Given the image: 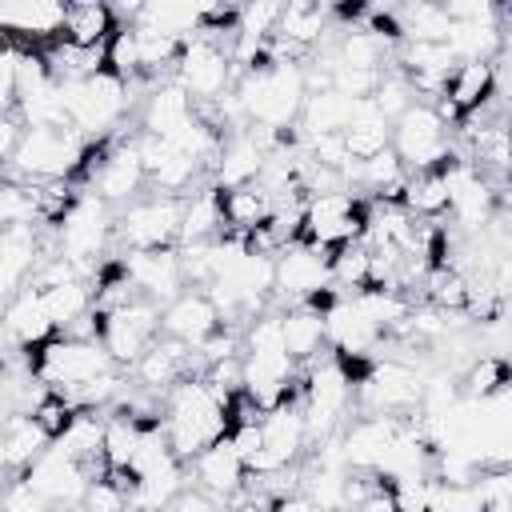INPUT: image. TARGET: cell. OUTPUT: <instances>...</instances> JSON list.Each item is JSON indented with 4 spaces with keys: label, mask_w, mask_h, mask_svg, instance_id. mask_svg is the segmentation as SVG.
I'll return each instance as SVG.
<instances>
[{
    "label": "cell",
    "mask_w": 512,
    "mask_h": 512,
    "mask_svg": "<svg viewBox=\"0 0 512 512\" xmlns=\"http://www.w3.org/2000/svg\"><path fill=\"white\" fill-rule=\"evenodd\" d=\"M60 100L68 108V124L72 132H104L108 124H116L128 108V84L116 80L112 72H100L92 80H60Z\"/></svg>",
    "instance_id": "cell-2"
},
{
    "label": "cell",
    "mask_w": 512,
    "mask_h": 512,
    "mask_svg": "<svg viewBox=\"0 0 512 512\" xmlns=\"http://www.w3.org/2000/svg\"><path fill=\"white\" fill-rule=\"evenodd\" d=\"M128 280L140 288L144 300L168 308L176 296H184V268H180V252L176 248H160V252H132L124 260Z\"/></svg>",
    "instance_id": "cell-11"
},
{
    "label": "cell",
    "mask_w": 512,
    "mask_h": 512,
    "mask_svg": "<svg viewBox=\"0 0 512 512\" xmlns=\"http://www.w3.org/2000/svg\"><path fill=\"white\" fill-rule=\"evenodd\" d=\"M160 316L164 308L152 300H132L116 312H104V336L100 344L108 348L112 364H128L136 368V360L160 340Z\"/></svg>",
    "instance_id": "cell-5"
},
{
    "label": "cell",
    "mask_w": 512,
    "mask_h": 512,
    "mask_svg": "<svg viewBox=\"0 0 512 512\" xmlns=\"http://www.w3.org/2000/svg\"><path fill=\"white\" fill-rule=\"evenodd\" d=\"M192 120H196L192 96H188L176 80H172V84H160V88L148 92V104H144V132H148V136L176 140Z\"/></svg>",
    "instance_id": "cell-18"
},
{
    "label": "cell",
    "mask_w": 512,
    "mask_h": 512,
    "mask_svg": "<svg viewBox=\"0 0 512 512\" xmlns=\"http://www.w3.org/2000/svg\"><path fill=\"white\" fill-rule=\"evenodd\" d=\"M28 368L52 388V392H72L96 376H104L112 368V356L100 340H72V336H52L48 344L32 348L28 356Z\"/></svg>",
    "instance_id": "cell-1"
},
{
    "label": "cell",
    "mask_w": 512,
    "mask_h": 512,
    "mask_svg": "<svg viewBox=\"0 0 512 512\" xmlns=\"http://www.w3.org/2000/svg\"><path fill=\"white\" fill-rule=\"evenodd\" d=\"M264 164H268V156H264V148L252 140V132L232 136V140L224 144V152H220V164H216V188H224V192H228V188H248V184L260 180Z\"/></svg>",
    "instance_id": "cell-22"
},
{
    "label": "cell",
    "mask_w": 512,
    "mask_h": 512,
    "mask_svg": "<svg viewBox=\"0 0 512 512\" xmlns=\"http://www.w3.org/2000/svg\"><path fill=\"white\" fill-rule=\"evenodd\" d=\"M352 512H396V496H392V488L388 484H380L364 504H356Z\"/></svg>",
    "instance_id": "cell-38"
},
{
    "label": "cell",
    "mask_w": 512,
    "mask_h": 512,
    "mask_svg": "<svg viewBox=\"0 0 512 512\" xmlns=\"http://www.w3.org/2000/svg\"><path fill=\"white\" fill-rule=\"evenodd\" d=\"M40 304L56 328V336H64L76 320H84L96 308V288L88 280H72V284H56V288H36Z\"/></svg>",
    "instance_id": "cell-24"
},
{
    "label": "cell",
    "mask_w": 512,
    "mask_h": 512,
    "mask_svg": "<svg viewBox=\"0 0 512 512\" xmlns=\"http://www.w3.org/2000/svg\"><path fill=\"white\" fill-rule=\"evenodd\" d=\"M188 472H196V488H200L204 496H212L216 504H228V500L244 488V480H248V464L236 456V448H232L228 436L216 440L212 448H204V452L188 464Z\"/></svg>",
    "instance_id": "cell-13"
},
{
    "label": "cell",
    "mask_w": 512,
    "mask_h": 512,
    "mask_svg": "<svg viewBox=\"0 0 512 512\" xmlns=\"http://www.w3.org/2000/svg\"><path fill=\"white\" fill-rule=\"evenodd\" d=\"M424 292H428V300H432L440 312H464V308L472 304V284H468V276H464L460 268H452V264L428 268V272H424Z\"/></svg>",
    "instance_id": "cell-29"
},
{
    "label": "cell",
    "mask_w": 512,
    "mask_h": 512,
    "mask_svg": "<svg viewBox=\"0 0 512 512\" xmlns=\"http://www.w3.org/2000/svg\"><path fill=\"white\" fill-rule=\"evenodd\" d=\"M64 20H68V4H56V0L0 4L4 40L24 44V48H48V44L64 40Z\"/></svg>",
    "instance_id": "cell-8"
},
{
    "label": "cell",
    "mask_w": 512,
    "mask_h": 512,
    "mask_svg": "<svg viewBox=\"0 0 512 512\" xmlns=\"http://www.w3.org/2000/svg\"><path fill=\"white\" fill-rule=\"evenodd\" d=\"M4 512H52V504L44 496H36L24 480H12L4 492Z\"/></svg>",
    "instance_id": "cell-36"
},
{
    "label": "cell",
    "mask_w": 512,
    "mask_h": 512,
    "mask_svg": "<svg viewBox=\"0 0 512 512\" xmlns=\"http://www.w3.org/2000/svg\"><path fill=\"white\" fill-rule=\"evenodd\" d=\"M284 344H288V356L296 364H312L320 344H328V328H324V312H312L304 304L288 308L284 312Z\"/></svg>",
    "instance_id": "cell-26"
},
{
    "label": "cell",
    "mask_w": 512,
    "mask_h": 512,
    "mask_svg": "<svg viewBox=\"0 0 512 512\" xmlns=\"http://www.w3.org/2000/svg\"><path fill=\"white\" fill-rule=\"evenodd\" d=\"M220 328H224V320H220V308L212 304L208 292H184L160 316V332L172 336V340H180V344H188V348H200Z\"/></svg>",
    "instance_id": "cell-12"
},
{
    "label": "cell",
    "mask_w": 512,
    "mask_h": 512,
    "mask_svg": "<svg viewBox=\"0 0 512 512\" xmlns=\"http://www.w3.org/2000/svg\"><path fill=\"white\" fill-rule=\"evenodd\" d=\"M4 336H8V344L20 348V352H32V348H40V344H48V340L56 336V328H52V320H48V312H44L36 288H24L20 296L8 300Z\"/></svg>",
    "instance_id": "cell-16"
},
{
    "label": "cell",
    "mask_w": 512,
    "mask_h": 512,
    "mask_svg": "<svg viewBox=\"0 0 512 512\" xmlns=\"http://www.w3.org/2000/svg\"><path fill=\"white\" fill-rule=\"evenodd\" d=\"M508 208H512V192H508Z\"/></svg>",
    "instance_id": "cell-40"
},
{
    "label": "cell",
    "mask_w": 512,
    "mask_h": 512,
    "mask_svg": "<svg viewBox=\"0 0 512 512\" xmlns=\"http://www.w3.org/2000/svg\"><path fill=\"white\" fill-rule=\"evenodd\" d=\"M356 104H360V100H348V96H340L336 88L312 92V96L304 100V112H300V132H304V140L344 132V128L352 124V116H356Z\"/></svg>",
    "instance_id": "cell-23"
},
{
    "label": "cell",
    "mask_w": 512,
    "mask_h": 512,
    "mask_svg": "<svg viewBox=\"0 0 512 512\" xmlns=\"http://www.w3.org/2000/svg\"><path fill=\"white\" fill-rule=\"evenodd\" d=\"M176 84L192 96V100H220L236 88V68H232V56L220 52L216 44L192 36L184 44V56L176 64Z\"/></svg>",
    "instance_id": "cell-6"
},
{
    "label": "cell",
    "mask_w": 512,
    "mask_h": 512,
    "mask_svg": "<svg viewBox=\"0 0 512 512\" xmlns=\"http://www.w3.org/2000/svg\"><path fill=\"white\" fill-rule=\"evenodd\" d=\"M508 360L504 356H480V360H472V368L464 372V396H472V400H488V396H496L504 384H508Z\"/></svg>",
    "instance_id": "cell-32"
},
{
    "label": "cell",
    "mask_w": 512,
    "mask_h": 512,
    "mask_svg": "<svg viewBox=\"0 0 512 512\" xmlns=\"http://www.w3.org/2000/svg\"><path fill=\"white\" fill-rule=\"evenodd\" d=\"M264 424V420H260ZM260 424H244V428H232L228 432V440H232V448H236V456L252 468V460L260 456V448H264V428Z\"/></svg>",
    "instance_id": "cell-37"
},
{
    "label": "cell",
    "mask_w": 512,
    "mask_h": 512,
    "mask_svg": "<svg viewBox=\"0 0 512 512\" xmlns=\"http://www.w3.org/2000/svg\"><path fill=\"white\" fill-rule=\"evenodd\" d=\"M76 416H80V408L68 400V396H60V392H48L40 404H36V412H32V420L48 432V440L56 444L72 424H76Z\"/></svg>",
    "instance_id": "cell-33"
},
{
    "label": "cell",
    "mask_w": 512,
    "mask_h": 512,
    "mask_svg": "<svg viewBox=\"0 0 512 512\" xmlns=\"http://www.w3.org/2000/svg\"><path fill=\"white\" fill-rule=\"evenodd\" d=\"M272 512H320L304 492H296V496H284V500H276V508Z\"/></svg>",
    "instance_id": "cell-39"
},
{
    "label": "cell",
    "mask_w": 512,
    "mask_h": 512,
    "mask_svg": "<svg viewBox=\"0 0 512 512\" xmlns=\"http://www.w3.org/2000/svg\"><path fill=\"white\" fill-rule=\"evenodd\" d=\"M220 204H224V224L232 228V232H240V236H248L252 228H260L268 216H272V208H276V200L260 188V184H248V188H220Z\"/></svg>",
    "instance_id": "cell-25"
},
{
    "label": "cell",
    "mask_w": 512,
    "mask_h": 512,
    "mask_svg": "<svg viewBox=\"0 0 512 512\" xmlns=\"http://www.w3.org/2000/svg\"><path fill=\"white\" fill-rule=\"evenodd\" d=\"M344 144H348V156L356 164H364V160H372V156L392 148V120L372 100H360L352 124L344 128Z\"/></svg>",
    "instance_id": "cell-21"
},
{
    "label": "cell",
    "mask_w": 512,
    "mask_h": 512,
    "mask_svg": "<svg viewBox=\"0 0 512 512\" xmlns=\"http://www.w3.org/2000/svg\"><path fill=\"white\" fill-rule=\"evenodd\" d=\"M480 512H512V468H488L472 480Z\"/></svg>",
    "instance_id": "cell-34"
},
{
    "label": "cell",
    "mask_w": 512,
    "mask_h": 512,
    "mask_svg": "<svg viewBox=\"0 0 512 512\" xmlns=\"http://www.w3.org/2000/svg\"><path fill=\"white\" fill-rule=\"evenodd\" d=\"M144 184H148V172H144V160H140L136 140H120V144L112 148V156L104 160V168H100L92 192H96L104 204H124V200H132Z\"/></svg>",
    "instance_id": "cell-15"
},
{
    "label": "cell",
    "mask_w": 512,
    "mask_h": 512,
    "mask_svg": "<svg viewBox=\"0 0 512 512\" xmlns=\"http://www.w3.org/2000/svg\"><path fill=\"white\" fill-rule=\"evenodd\" d=\"M324 288H332L328 252H320L312 244H292L276 256V292L288 296V308L312 300Z\"/></svg>",
    "instance_id": "cell-9"
},
{
    "label": "cell",
    "mask_w": 512,
    "mask_h": 512,
    "mask_svg": "<svg viewBox=\"0 0 512 512\" xmlns=\"http://www.w3.org/2000/svg\"><path fill=\"white\" fill-rule=\"evenodd\" d=\"M400 420L396 416H360L356 424H348L344 432V460L356 472H380L388 460V448L400 436Z\"/></svg>",
    "instance_id": "cell-14"
},
{
    "label": "cell",
    "mask_w": 512,
    "mask_h": 512,
    "mask_svg": "<svg viewBox=\"0 0 512 512\" xmlns=\"http://www.w3.org/2000/svg\"><path fill=\"white\" fill-rule=\"evenodd\" d=\"M264 448L252 460L248 476H272L284 468L300 464V452L308 444V424H304V408H272L264 416Z\"/></svg>",
    "instance_id": "cell-7"
},
{
    "label": "cell",
    "mask_w": 512,
    "mask_h": 512,
    "mask_svg": "<svg viewBox=\"0 0 512 512\" xmlns=\"http://www.w3.org/2000/svg\"><path fill=\"white\" fill-rule=\"evenodd\" d=\"M52 448L48 432L32 416H8L4 420V440H0V460L12 476H24L44 452Z\"/></svg>",
    "instance_id": "cell-19"
},
{
    "label": "cell",
    "mask_w": 512,
    "mask_h": 512,
    "mask_svg": "<svg viewBox=\"0 0 512 512\" xmlns=\"http://www.w3.org/2000/svg\"><path fill=\"white\" fill-rule=\"evenodd\" d=\"M128 496L112 484V480H96V484H88V496H84V512H128Z\"/></svg>",
    "instance_id": "cell-35"
},
{
    "label": "cell",
    "mask_w": 512,
    "mask_h": 512,
    "mask_svg": "<svg viewBox=\"0 0 512 512\" xmlns=\"http://www.w3.org/2000/svg\"><path fill=\"white\" fill-rule=\"evenodd\" d=\"M404 208L420 220H436L452 208V196H448V176L444 168H432V172H412L408 176V196H404Z\"/></svg>",
    "instance_id": "cell-28"
},
{
    "label": "cell",
    "mask_w": 512,
    "mask_h": 512,
    "mask_svg": "<svg viewBox=\"0 0 512 512\" xmlns=\"http://www.w3.org/2000/svg\"><path fill=\"white\" fill-rule=\"evenodd\" d=\"M328 16H332V8H320V4H308V0H292V4H284L272 40H288V44L312 48V44L324 36Z\"/></svg>",
    "instance_id": "cell-27"
},
{
    "label": "cell",
    "mask_w": 512,
    "mask_h": 512,
    "mask_svg": "<svg viewBox=\"0 0 512 512\" xmlns=\"http://www.w3.org/2000/svg\"><path fill=\"white\" fill-rule=\"evenodd\" d=\"M120 20L112 12V4L104 0H80L68 4V20H64V40L76 48H104L116 36Z\"/></svg>",
    "instance_id": "cell-20"
},
{
    "label": "cell",
    "mask_w": 512,
    "mask_h": 512,
    "mask_svg": "<svg viewBox=\"0 0 512 512\" xmlns=\"http://www.w3.org/2000/svg\"><path fill=\"white\" fill-rule=\"evenodd\" d=\"M108 72H112L116 80H124V84H132V80L144 76V72H140V36H136L132 24L116 28V36L108 40Z\"/></svg>",
    "instance_id": "cell-31"
},
{
    "label": "cell",
    "mask_w": 512,
    "mask_h": 512,
    "mask_svg": "<svg viewBox=\"0 0 512 512\" xmlns=\"http://www.w3.org/2000/svg\"><path fill=\"white\" fill-rule=\"evenodd\" d=\"M16 480H24L36 496H44L52 508L56 504H64V508H76V504H84V496H88V476H84V468L76 464V460H68L64 452H56V448H48L24 476H16Z\"/></svg>",
    "instance_id": "cell-10"
},
{
    "label": "cell",
    "mask_w": 512,
    "mask_h": 512,
    "mask_svg": "<svg viewBox=\"0 0 512 512\" xmlns=\"http://www.w3.org/2000/svg\"><path fill=\"white\" fill-rule=\"evenodd\" d=\"M188 196H148L120 212L116 240H124L132 252H160L180 240Z\"/></svg>",
    "instance_id": "cell-4"
},
{
    "label": "cell",
    "mask_w": 512,
    "mask_h": 512,
    "mask_svg": "<svg viewBox=\"0 0 512 512\" xmlns=\"http://www.w3.org/2000/svg\"><path fill=\"white\" fill-rule=\"evenodd\" d=\"M448 124L440 120L436 104L428 100H416L396 124H392V148L400 152L404 168L408 172H432V168H444L452 160V148H448Z\"/></svg>",
    "instance_id": "cell-3"
},
{
    "label": "cell",
    "mask_w": 512,
    "mask_h": 512,
    "mask_svg": "<svg viewBox=\"0 0 512 512\" xmlns=\"http://www.w3.org/2000/svg\"><path fill=\"white\" fill-rule=\"evenodd\" d=\"M328 268H332V288L336 292H368L372 288V252H368V244L360 240V244H348V248H340V252H332V260H328Z\"/></svg>",
    "instance_id": "cell-30"
},
{
    "label": "cell",
    "mask_w": 512,
    "mask_h": 512,
    "mask_svg": "<svg viewBox=\"0 0 512 512\" xmlns=\"http://www.w3.org/2000/svg\"><path fill=\"white\" fill-rule=\"evenodd\" d=\"M496 96V64L492 60H464L452 68L448 76V88H444V100L456 108V116H472L480 112L488 100Z\"/></svg>",
    "instance_id": "cell-17"
}]
</instances>
